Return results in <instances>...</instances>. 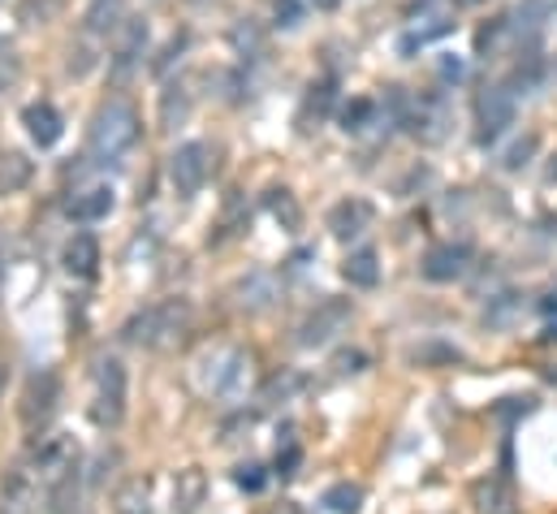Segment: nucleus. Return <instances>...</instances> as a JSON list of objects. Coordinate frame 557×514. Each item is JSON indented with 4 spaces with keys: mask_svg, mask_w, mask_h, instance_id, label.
<instances>
[{
    "mask_svg": "<svg viewBox=\"0 0 557 514\" xmlns=\"http://www.w3.org/2000/svg\"><path fill=\"white\" fill-rule=\"evenodd\" d=\"M143 134L139 109L131 100H109L87 130V160L91 164H122Z\"/></svg>",
    "mask_w": 557,
    "mask_h": 514,
    "instance_id": "nucleus-1",
    "label": "nucleus"
},
{
    "mask_svg": "<svg viewBox=\"0 0 557 514\" xmlns=\"http://www.w3.org/2000/svg\"><path fill=\"white\" fill-rule=\"evenodd\" d=\"M190 320H195L190 298L173 294V298H160V303L135 311V316L122 325V342L143 346V351H164V346H173V342L190 329Z\"/></svg>",
    "mask_w": 557,
    "mask_h": 514,
    "instance_id": "nucleus-2",
    "label": "nucleus"
},
{
    "mask_svg": "<svg viewBox=\"0 0 557 514\" xmlns=\"http://www.w3.org/2000/svg\"><path fill=\"white\" fill-rule=\"evenodd\" d=\"M96 397H91V424L96 428H122L126 419V402H131V372L117 355H100L96 359Z\"/></svg>",
    "mask_w": 557,
    "mask_h": 514,
    "instance_id": "nucleus-3",
    "label": "nucleus"
},
{
    "mask_svg": "<svg viewBox=\"0 0 557 514\" xmlns=\"http://www.w3.org/2000/svg\"><path fill=\"white\" fill-rule=\"evenodd\" d=\"M251 381V351L243 346H221V351H208L203 364H199V386L212 397H243Z\"/></svg>",
    "mask_w": 557,
    "mask_h": 514,
    "instance_id": "nucleus-4",
    "label": "nucleus"
},
{
    "mask_svg": "<svg viewBox=\"0 0 557 514\" xmlns=\"http://www.w3.org/2000/svg\"><path fill=\"white\" fill-rule=\"evenodd\" d=\"M350 316H355V303H350V298H324V303H315V307L298 320L294 342H298L302 351H320V346H329V342L350 325Z\"/></svg>",
    "mask_w": 557,
    "mask_h": 514,
    "instance_id": "nucleus-5",
    "label": "nucleus"
},
{
    "mask_svg": "<svg viewBox=\"0 0 557 514\" xmlns=\"http://www.w3.org/2000/svg\"><path fill=\"white\" fill-rule=\"evenodd\" d=\"M57 411H61V377H57L52 368L30 372V377H26V389H22V406H17L22 428H26V432H44V428L57 419Z\"/></svg>",
    "mask_w": 557,
    "mask_h": 514,
    "instance_id": "nucleus-6",
    "label": "nucleus"
},
{
    "mask_svg": "<svg viewBox=\"0 0 557 514\" xmlns=\"http://www.w3.org/2000/svg\"><path fill=\"white\" fill-rule=\"evenodd\" d=\"M515 118H519L515 91H510L506 83L484 87V91L475 96V143H480V147H493L506 130L515 126Z\"/></svg>",
    "mask_w": 557,
    "mask_h": 514,
    "instance_id": "nucleus-7",
    "label": "nucleus"
},
{
    "mask_svg": "<svg viewBox=\"0 0 557 514\" xmlns=\"http://www.w3.org/2000/svg\"><path fill=\"white\" fill-rule=\"evenodd\" d=\"M208 173H212V164H208V147H203V143H182V147H173V156H169V186H173L182 199H195V195L208 186Z\"/></svg>",
    "mask_w": 557,
    "mask_h": 514,
    "instance_id": "nucleus-8",
    "label": "nucleus"
},
{
    "mask_svg": "<svg viewBox=\"0 0 557 514\" xmlns=\"http://www.w3.org/2000/svg\"><path fill=\"white\" fill-rule=\"evenodd\" d=\"M471 243H436V247H428L423 259H419V272H423V281H432V285H449V281H462L467 272H471Z\"/></svg>",
    "mask_w": 557,
    "mask_h": 514,
    "instance_id": "nucleus-9",
    "label": "nucleus"
},
{
    "mask_svg": "<svg viewBox=\"0 0 557 514\" xmlns=\"http://www.w3.org/2000/svg\"><path fill=\"white\" fill-rule=\"evenodd\" d=\"M39 485L44 480H39V472H35L30 458L13 463L4 472V480H0V514H30L35 502H39Z\"/></svg>",
    "mask_w": 557,
    "mask_h": 514,
    "instance_id": "nucleus-10",
    "label": "nucleus"
},
{
    "mask_svg": "<svg viewBox=\"0 0 557 514\" xmlns=\"http://www.w3.org/2000/svg\"><path fill=\"white\" fill-rule=\"evenodd\" d=\"M372 221H376V208H372L368 199H359V195L337 199V204L329 208V230H333L337 243H355V238H363V234L372 230Z\"/></svg>",
    "mask_w": 557,
    "mask_h": 514,
    "instance_id": "nucleus-11",
    "label": "nucleus"
},
{
    "mask_svg": "<svg viewBox=\"0 0 557 514\" xmlns=\"http://www.w3.org/2000/svg\"><path fill=\"white\" fill-rule=\"evenodd\" d=\"M100 243H96V234H70L65 238V247H61V264H65V272L74 277V281H96V272H100Z\"/></svg>",
    "mask_w": 557,
    "mask_h": 514,
    "instance_id": "nucleus-12",
    "label": "nucleus"
},
{
    "mask_svg": "<svg viewBox=\"0 0 557 514\" xmlns=\"http://www.w3.org/2000/svg\"><path fill=\"white\" fill-rule=\"evenodd\" d=\"M113 208H117L113 186H87V191H78V195L65 204V217L78 221V225H96V221H109Z\"/></svg>",
    "mask_w": 557,
    "mask_h": 514,
    "instance_id": "nucleus-13",
    "label": "nucleus"
},
{
    "mask_svg": "<svg viewBox=\"0 0 557 514\" xmlns=\"http://www.w3.org/2000/svg\"><path fill=\"white\" fill-rule=\"evenodd\" d=\"M22 126H26V134H30L35 147H57L61 134H65V118L57 113V105L35 100V105L22 109Z\"/></svg>",
    "mask_w": 557,
    "mask_h": 514,
    "instance_id": "nucleus-14",
    "label": "nucleus"
},
{
    "mask_svg": "<svg viewBox=\"0 0 557 514\" xmlns=\"http://www.w3.org/2000/svg\"><path fill=\"white\" fill-rule=\"evenodd\" d=\"M203 502H208V476H203L199 467L177 472V480H173V506H169V514H199Z\"/></svg>",
    "mask_w": 557,
    "mask_h": 514,
    "instance_id": "nucleus-15",
    "label": "nucleus"
},
{
    "mask_svg": "<svg viewBox=\"0 0 557 514\" xmlns=\"http://www.w3.org/2000/svg\"><path fill=\"white\" fill-rule=\"evenodd\" d=\"M471 498H475V511L480 514H519L515 506V489H510V480L506 476H488V480H475V489H471Z\"/></svg>",
    "mask_w": 557,
    "mask_h": 514,
    "instance_id": "nucleus-16",
    "label": "nucleus"
},
{
    "mask_svg": "<svg viewBox=\"0 0 557 514\" xmlns=\"http://www.w3.org/2000/svg\"><path fill=\"white\" fill-rule=\"evenodd\" d=\"M281 298V285L273 272H251L238 281V307L243 311H269Z\"/></svg>",
    "mask_w": 557,
    "mask_h": 514,
    "instance_id": "nucleus-17",
    "label": "nucleus"
},
{
    "mask_svg": "<svg viewBox=\"0 0 557 514\" xmlns=\"http://www.w3.org/2000/svg\"><path fill=\"white\" fill-rule=\"evenodd\" d=\"M143 52H147V22H131L126 35H122V44H117V57H113V78L117 83L131 78V70L143 61Z\"/></svg>",
    "mask_w": 557,
    "mask_h": 514,
    "instance_id": "nucleus-18",
    "label": "nucleus"
},
{
    "mask_svg": "<svg viewBox=\"0 0 557 514\" xmlns=\"http://www.w3.org/2000/svg\"><path fill=\"white\" fill-rule=\"evenodd\" d=\"M247 225H251V212H247V199L234 191L230 199H225V217H221V225H216V234L208 238L212 247H225V243H234V238H243L247 234Z\"/></svg>",
    "mask_w": 557,
    "mask_h": 514,
    "instance_id": "nucleus-19",
    "label": "nucleus"
},
{
    "mask_svg": "<svg viewBox=\"0 0 557 514\" xmlns=\"http://www.w3.org/2000/svg\"><path fill=\"white\" fill-rule=\"evenodd\" d=\"M342 277H346L355 290H372V285L381 281V256H376L372 247L350 252V256H346V264H342Z\"/></svg>",
    "mask_w": 557,
    "mask_h": 514,
    "instance_id": "nucleus-20",
    "label": "nucleus"
},
{
    "mask_svg": "<svg viewBox=\"0 0 557 514\" xmlns=\"http://www.w3.org/2000/svg\"><path fill=\"white\" fill-rule=\"evenodd\" d=\"M113 514H151V480L131 476L113 489Z\"/></svg>",
    "mask_w": 557,
    "mask_h": 514,
    "instance_id": "nucleus-21",
    "label": "nucleus"
},
{
    "mask_svg": "<svg viewBox=\"0 0 557 514\" xmlns=\"http://www.w3.org/2000/svg\"><path fill=\"white\" fill-rule=\"evenodd\" d=\"M302 389H307V377H302V372L281 368V372H273V377L260 386V393H256V397H260L264 406H277V402H294Z\"/></svg>",
    "mask_w": 557,
    "mask_h": 514,
    "instance_id": "nucleus-22",
    "label": "nucleus"
},
{
    "mask_svg": "<svg viewBox=\"0 0 557 514\" xmlns=\"http://www.w3.org/2000/svg\"><path fill=\"white\" fill-rule=\"evenodd\" d=\"M83 22H87L91 35L122 30V22H126V0H91L87 13H83Z\"/></svg>",
    "mask_w": 557,
    "mask_h": 514,
    "instance_id": "nucleus-23",
    "label": "nucleus"
},
{
    "mask_svg": "<svg viewBox=\"0 0 557 514\" xmlns=\"http://www.w3.org/2000/svg\"><path fill=\"white\" fill-rule=\"evenodd\" d=\"M35 178V164L22 151H0V195H17L26 191Z\"/></svg>",
    "mask_w": 557,
    "mask_h": 514,
    "instance_id": "nucleus-24",
    "label": "nucleus"
},
{
    "mask_svg": "<svg viewBox=\"0 0 557 514\" xmlns=\"http://www.w3.org/2000/svg\"><path fill=\"white\" fill-rule=\"evenodd\" d=\"M333 100H337V83H333V78L311 83V91H307V100H302V113H298V126L311 130V118H315V126H320L324 113L333 109Z\"/></svg>",
    "mask_w": 557,
    "mask_h": 514,
    "instance_id": "nucleus-25",
    "label": "nucleus"
},
{
    "mask_svg": "<svg viewBox=\"0 0 557 514\" xmlns=\"http://www.w3.org/2000/svg\"><path fill=\"white\" fill-rule=\"evenodd\" d=\"M519 316H523V294H515V290L493 294L488 307H484V325H488V329H510Z\"/></svg>",
    "mask_w": 557,
    "mask_h": 514,
    "instance_id": "nucleus-26",
    "label": "nucleus"
},
{
    "mask_svg": "<svg viewBox=\"0 0 557 514\" xmlns=\"http://www.w3.org/2000/svg\"><path fill=\"white\" fill-rule=\"evenodd\" d=\"M454 26H458L454 17H428V26H416V30H407V35L398 39V52H403V57H416L419 48H428L432 39H445Z\"/></svg>",
    "mask_w": 557,
    "mask_h": 514,
    "instance_id": "nucleus-27",
    "label": "nucleus"
},
{
    "mask_svg": "<svg viewBox=\"0 0 557 514\" xmlns=\"http://www.w3.org/2000/svg\"><path fill=\"white\" fill-rule=\"evenodd\" d=\"M541 78H545V61H541V52H536V48H528V52H523V61L515 65V74H510V83H506V87H510L515 96H532V91L541 87Z\"/></svg>",
    "mask_w": 557,
    "mask_h": 514,
    "instance_id": "nucleus-28",
    "label": "nucleus"
},
{
    "mask_svg": "<svg viewBox=\"0 0 557 514\" xmlns=\"http://www.w3.org/2000/svg\"><path fill=\"white\" fill-rule=\"evenodd\" d=\"M320 506H324L329 514H359V506H363V489L350 485V480H337V485L324 489Z\"/></svg>",
    "mask_w": 557,
    "mask_h": 514,
    "instance_id": "nucleus-29",
    "label": "nucleus"
},
{
    "mask_svg": "<svg viewBox=\"0 0 557 514\" xmlns=\"http://www.w3.org/2000/svg\"><path fill=\"white\" fill-rule=\"evenodd\" d=\"M264 204H269V212L281 221V230H289V234H298V230H302V208H298V199H294L285 186L269 191V195H264Z\"/></svg>",
    "mask_w": 557,
    "mask_h": 514,
    "instance_id": "nucleus-30",
    "label": "nucleus"
},
{
    "mask_svg": "<svg viewBox=\"0 0 557 514\" xmlns=\"http://www.w3.org/2000/svg\"><path fill=\"white\" fill-rule=\"evenodd\" d=\"M186 113H190V91H186V83H169L164 96H160V122H164V126H177V122H186Z\"/></svg>",
    "mask_w": 557,
    "mask_h": 514,
    "instance_id": "nucleus-31",
    "label": "nucleus"
},
{
    "mask_svg": "<svg viewBox=\"0 0 557 514\" xmlns=\"http://www.w3.org/2000/svg\"><path fill=\"white\" fill-rule=\"evenodd\" d=\"M376 113H381L376 100H350V105L342 109V130H346V134H363L368 126H376Z\"/></svg>",
    "mask_w": 557,
    "mask_h": 514,
    "instance_id": "nucleus-32",
    "label": "nucleus"
},
{
    "mask_svg": "<svg viewBox=\"0 0 557 514\" xmlns=\"http://www.w3.org/2000/svg\"><path fill=\"white\" fill-rule=\"evenodd\" d=\"M462 359V351L458 346H445V342H423L411 351V364L419 368H436V364H458Z\"/></svg>",
    "mask_w": 557,
    "mask_h": 514,
    "instance_id": "nucleus-33",
    "label": "nucleus"
},
{
    "mask_svg": "<svg viewBox=\"0 0 557 514\" xmlns=\"http://www.w3.org/2000/svg\"><path fill=\"white\" fill-rule=\"evenodd\" d=\"M311 13V0H273V22L277 30H298Z\"/></svg>",
    "mask_w": 557,
    "mask_h": 514,
    "instance_id": "nucleus-34",
    "label": "nucleus"
},
{
    "mask_svg": "<svg viewBox=\"0 0 557 514\" xmlns=\"http://www.w3.org/2000/svg\"><path fill=\"white\" fill-rule=\"evenodd\" d=\"M234 485H238L243 493H264V485H269V472H264L260 463H243V467L234 472Z\"/></svg>",
    "mask_w": 557,
    "mask_h": 514,
    "instance_id": "nucleus-35",
    "label": "nucleus"
},
{
    "mask_svg": "<svg viewBox=\"0 0 557 514\" xmlns=\"http://www.w3.org/2000/svg\"><path fill=\"white\" fill-rule=\"evenodd\" d=\"M298 467H302V450L294 445V441H285L277 450V463H273V476H281V480H294L298 476Z\"/></svg>",
    "mask_w": 557,
    "mask_h": 514,
    "instance_id": "nucleus-36",
    "label": "nucleus"
},
{
    "mask_svg": "<svg viewBox=\"0 0 557 514\" xmlns=\"http://www.w3.org/2000/svg\"><path fill=\"white\" fill-rule=\"evenodd\" d=\"M536 147H541V143H536V134H528V138H519V143H515V147L506 151V160H502V169H510V173H519V169H523V164H528V160L536 156Z\"/></svg>",
    "mask_w": 557,
    "mask_h": 514,
    "instance_id": "nucleus-37",
    "label": "nucleus"
},
{
    "mask_svg": "<svg viewBox=\"0 0 557 514\" xmlns=\"http://www.w3.org/2000/svg\"><path fill=\"white\" fill-rule=\"evenodd\" d=\"M436 78L458 87V83L467 78V61H462V57H454V52H441V61H436Z\"/></svg>",
    "mask_w": 557,
    "mask_h": 514,
    "instance_id": "nucleus-38",
    "label": "nucleus"
},
{
    "mask_svg": "<svg viewBox=\"0 0 557 514\" xmlns=\"http://www.w3.org/2000/svg\"><path fill=\"white\" fill-rule=\"evenodd\" d=\"M368 368V355L363 351H342L337 359H333V372L337 377H355V372H363Z\"/></svg>",
    "mask_w": 557,
    "mask_h": 514,
    "instance_id": "nucleus-39",
    "label": "nucleus"
},
{
    "mask_svg": "<svg viewBox=\"0 0 557 514\" xmlns=\"http://www.w3.org/2000/svg\"><path fill=\"white\" fill-rule=\"evenodd\" d=\"M17 74H22L17 57H13L9 48H0V91H4V87H13V83H17Z\"/></svg>",
    "mask_w": 557,
    "mask_h": 514,
    "instance_id": "nucleus-40",
    "label": "nucleus"
},
{
    "mask_svg": "<svg viewBox=\"0 0 557 514\" xmlns=\"http://www.w3.org/2000/svg\"><path fill=\"white\" fill-rule=\"evenodd\" d=\"M536 411V397H506V406H497L502 419H515V415H532Z\"/></svg>",
    "mask_w": 557,
    "mask_h": 514,
    "instance_id": "nucleus-41",
    "label": "nucleus"
},
{
    "mask_svg": "<svg viewBox=\"0 0 557 514\" xmlns=\"http://www.w3.org/2000/svg\"><path fill=\"white\" fill-rule=\"evenodd\" d=\"M541 311H545V316H557V290H554V294H545V303H541Z\"/></svg>",
    "mask_w": 557,
    "mask_h": 514,
    "instance_id": "nucleus-42",
    "label": "nucleus"
},
{
    "mask_svg": "<svg viewBox=\"0 0 557 514\" xmlns=\"http://www.w3.org/2000/svg\"><path fill=\"white\" fill-rule=\"evenodd\" d=\"M264 514H298V506L294 502H281V506H269Z\"/></svg>",
    "mask_w": 557,
    "mask_h": 514,
    "instance_id": "nucleus-43",
    "label": "nucleus"
},
{
    "mask_svg": "<svg viewBox=\"0 0 557 514\" xmlns=\"http://www.w3.org/2000/svg\"><path fill=\"white\" fill-rule=\"evenodd\" d=\"M4 386H9V364L0 359V402H4Z\"/></svg>",
    "mask_w": 557,
    "mask_h": 514,
    "instance_id": "nucleus-44",
    "label": "nucleus"
},
{
    "mask_svg": "<svg viewBox=\"0 0 557 514\" xmlns=\"http://www.w3.org/2000/svg\"><path fill=\"white\" fill-rule=\"evenodd\" d=\"M311 4H315V9H337L342 0H311Z\"/></svg>",
    "mask_w": 557,
    "mask_h": 514,
    "instance_id": "nucleus-45",
    "label": "nucleus"
},
{
    "mask_svg": "<svg viewBox=\"0 0 557 514\" xmlns=\"http://www.w3.org/2000/svg\"><path fill=\"white\" fill-rule=\"evenodd\" d=\"M545 342H557V325H549V329H545Z\"/></svg>",
    "mask_w": 557,
    "mask_h": 514,
    "instance_id": "nucleus-46",
    "label": "nucleus"
},
{
    "mask_svg": "<svg viewBox=\"0 0 557 514\" xmlns=\"http://www.w3.org/2000/svg\"><path fill=\"white\" fill-rule=\"evenodd\" d=\"M545 178H549V182H557V156H554V164H549V173H545Z\"/></svg>",
    "mask_w": 557,
    "mask_h": 514,
    "instance_id": "nucleus-47",
    "label": "nucleus"
},
{
    "mask_svg": "<svg viewBox=\"0 0 557 514\" xmlns=\"http://www.w3.org/2000/svg\"><path fill=\"white\" fill-rule=\"evenodd\" d=\"M458 4H480V0H458Z\"/></svg>",
    "mask_w": 557,
    "mask_h": 514,
    "instance_id": "nucleus-48",
    "label": "nucleus"
},
{
    "mask_svg": "<svg viewBox=\"0 0 557 514\" xmlns=\"http://www.w3.org/2000/svg\"><path fill=\"white\" fill-rule=\"evenodd\" d=\"M190 4H208V0H190Z\"/></svg>",
    "mask_w": 557,
    "mask_h": 514,
    "instance_id": "nucleus-49",
    "label": "nucleus"
},
{
    "mask_svg": "<svg viewBox=\"0 0 557 514\" xmlns=\"http://www.w3.org/2000/svg\"><path fill=\"white\" fill-rule=\"evenodd\" d=\"M0 294H4V281H0Z\"/></svg>",
    "mask_w": 557,
    "mask_h": 514,
    "instance_id": "nucleus-50",
    "label": "nucleus"
}]
</instances>
